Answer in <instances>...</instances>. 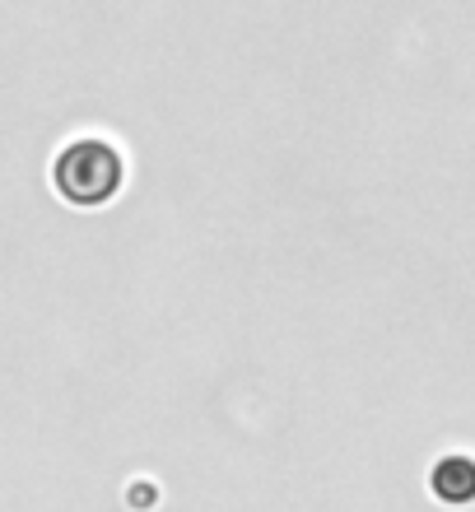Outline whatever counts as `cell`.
<instances>
[{
    "mask_svg": "<svg viewBox=\"0 0 475 512\" xmlns=\"http://www.w3.org/2000/svg\"><path fill=\"white\" fill-rule=\"evenodd\" d=\"M434 489L443 494L448 503H466V499H475V461H466V457H448L443 466H438V475H434Z\"/></svg>",
    "mask_w": 475,
    "mask_h": 512,
    "instance_id": "cell-1",
    "label": "cell"
}]
</instances>
